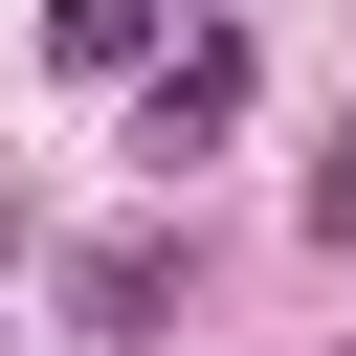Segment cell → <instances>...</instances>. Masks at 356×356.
Segmentation results:
<instances>
[{
  "label": "cell",
  "instance_id": "obj_1",
  "mask_svg": "<svg viewBox=\"0 0 356 356\" xmlns=\"http://www.w3.org/2000/svg\"><path fill=\"white\" fill-rule=\"evenodd\" d=\"M156 312H178V245H89V267H67V334H89V356H134Z\"/></svg>",
  "mask_w": 356,
  "mask_h": 356
},
{
  "label": "cell",
  "instance_id": "obj_2",
  "mask_svg": "<svg viewBox=\"0 0 356 356\" xmlns=\"http://www.w3.org/2000/svg\"><path fill=\"white\" fill-rule=\"evenodd\" d=\"M222 111H245V44H178V67H134V134H156V156H200Z\"/></svg>",
  "mask_w": 356,
  "mask_h": 356
},
{
  "label": "cell",
  "instance_id": "obj_3",
  "mask_svg": "<svg viewBox=\"0 0 356 356\" xmlns=\"http://www.w3.org/2000/svg\"><path fill=\"white\" fill-rule=\"evenodd\" d=\"M44 44L67 67H156V0H44Z\"/></svg>",
  "mask_w": 356,
  "mask_h": 356
},
{
  "label": "cell",
  "instance_id": "obj_4",
  "mask_svg": "<svg viewBox=\"0 0 356 356\" xmlns=\"http://www.w3.org/2000/svg\"><path fill=\"white\" fill-rule=\"evenodd\" d=\"M312 245H356V111H334V156H312Z\"/></svg>",
  "mask_w": 356,
  "mask_h": 356
}]
</instances>
